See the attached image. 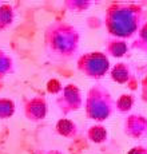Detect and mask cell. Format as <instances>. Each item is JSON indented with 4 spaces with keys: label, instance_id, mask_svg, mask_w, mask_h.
<instances>
[{
    "label": "cell",
    "instance_id": "obj_1",
    "mask_svg": "<svg viewBox=\"0 0 147 154\" xmlns=\"http://www.w3.org/2000/svg\"><path fill=\"white\" fill-rule=\"evenodd\" d=\"M43 100L40 99H32L31 102L26 106V115L28 117V119L32 121H36L44 117V111H46V105H42Z\"/></svg>",
    "mask_w": 147,
    "mask_h": 154
},
{
    "label": "cell",
    "instance_id": "obj_2",
    "mask_svg": "<svg viewBox=\"0 0 147 154\" xmlns=\"http://www.w3.org/2000/svg\"><path fill=\"white\" fill-rule=\"evenodd\" d=\"M14 8L8 3H2L0 4V31L8 28L14 23Z\"/></svg>",
    "mask_w": 147,
    "mask_h": 154
},
{
    "label": "cell",
    "instance_id": "obj_4",
    "mask_svg": "<svg viewBox=\"0 0 147 154\" xmlns=\"http://www.w3.org/2000/svg\"><path fill=\"white\" fill-rule=\"evenodd\" d=\"M15 112V103L12 99L0 98V119H7Z\"/></svg>",
    "mask_w": 147,
    "mask_h": 154
},
{
    "label": "cell",
    "instance_id": "obj_3",
    "mask_svg": "<svg viewBox=\"0 0 147 154\" xmlns=\"http://www.w3.org/2000/svg\"><path fill=\"white\" fill-rule=\"evenodd\" d=\"M14 72V60L5 51L0 48V79Z\"/></svg>",
    "mask_w": 147,
    "mask_h": 154
}]
</instances>
